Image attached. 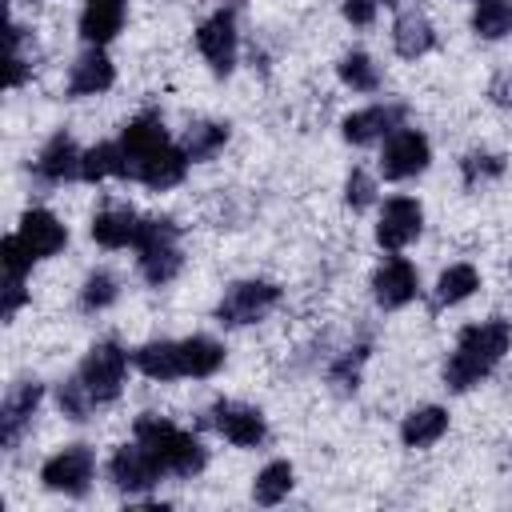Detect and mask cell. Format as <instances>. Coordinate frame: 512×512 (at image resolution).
I'll use <instances>...</instances> for the list:
<instances>
[{
    "instance_id": "6da1fadb",
    "label": "cell",
    "mask_w": 512,
    "mask_h": 512,
    "mask_svg": "<svg viewBox=\"0 0 512 512\" xmlns=\"http://www.w3.org/2000/svg\"><path fill=\"white\" fill-rule=\"evenodd\" d=\"M512 348V324L504 316H492V320H480V324H468L460 336H456V348L448 352L444 360V388L448 392H468L476 388L484 376H492V368L504 360V352Z\"/></svg>"
},
{
    "instance_id": "7a4b0ae2",
    "label": "cell",
    "mask_w": 512,
    "mask_h": 512,
    "mask_svg": "<svg viewBox=\"0 0 512 512\" xmlns=\"http://www.w3.org/2000/svg\"><path fill=\"white\" fill-rule=\"evenodd\" d=\"M132 436H136V440H140V444L160 460V468H164L168 476L192 480V476H196V472H204V464H208L204 444H200L192 432H184L180 424H172V420H164V416H156V412L136 416Z\"/></svg>"
},
{
    "instance_id": "3957f363",
    "label": "cell",
    "mask_w": 512,
    "mask_h": 512,
    "mask_svg": "<svg viewBox=\"0 0 512 512\" xmlns=\"http://www.w3.org/2000/svg\"><path fill=\"white\" fill-rule=\"evenodd\" d=\"M136 264H140V276L148 284H168L180 276L184 268V252H180V228L176 220L168 216H144L140 224V236H136Z\"/></svg>"
},
{
    "instance_id": "277c9868",
    "label": "cell",
    "mask_w": 512,
    "mask_h": 512,
    "mask_svg": "<svg viewBox=\"0 0 512 512\" xmlns=\"http://www.w3.org/2000/svg\"><path fill=\"white\" fill-rule=\"evenodd\" d=\"M276 304H280V288L272 280H236L224 288L216 304V320L224 328H244V324L264 320Z\"/></svg>"
},
{
    "instance_id": "5b68a950",
    "label": "cell",
    "mask_w": 512,
    "mask_h": 512,
    "mask_svg": "<svg viewBox=\"0 0 512 512\" xmlns=\"http://www.w3.org/2000/svg\"><path fill=\"white\" fill-rule=\"evenodd\" d=\"M124 372H128V352H124L116 340H96V344L84 352L80 368H76V376H80L84 388L96 396V404H112V400L120 396Z\"/></svg>"
},
{
    "instance_id": "8992f818",
    "label": "cell",
    "mask_w": 512,
    "mask_h": 512,
    "mask_svg": "<svg viewBox=\"0 0 512 512\" xmlns=\"http://www.w3.org/2000/svg\"><path fill=\"white\" fill-rule=\"evenodd\" d=\"M116 144H120V160H124L120 180H140L144 164H148L160 148H168L172 140H168V132H164V116H160V112H140L136 120L124 124V132H120Z\"/></svg>"
},
{
    "instance_id": "52a82bcc",
    "label": "cell",
    "mask_w": 512,
    "mask_h": 512,
    "mask_svg": "<svg viewBox=\"0 0 512 512\" xmlns=\"http://www.w3.org/2000/svg\"><path fill=\"white\" fill-rule=\"evenodd\" d=\"M92 476H96V456L88 444H68L40 464V484L64 496H84L92 488Z\"/></svg>"
},
{
    "instance_id": "ba28073f",
    "label": "cell",
    "mask_w": 512,
    "mask_h": 512,
    "mask_svg": "<svg viewBox=\"0 0 512 512\" xmlns=\"http://www.w3.org/2000/svg\"><path fill=\"white\" fill-rule=\"evenodd\" d=\"M164 476H168V472L160 468V460H156L136 436H132V444H120V448L108 456V480H112L120 492H128V496H140V492L156 488Z\"/></svg>"
},
{
    "instance_id": "9c48e42d",
    "label": "cell",
    "mask_w": 512,
    "mask_h": 512,
    "mask_svg": "<svg viewBox=\"0 0 512 512\" xmlns=\"http://www.w3.org/2000/svg\"><path fill=\"white\" fill-rule=\"evenodd\" d=\"M432 160V144L424 132L416 128H396L384 136V148H380V176L384 180H412L428 168Z\"/></svg>"
},
{
    "instance_id": "30bf717a",
    "label": "cell",
    "mask_w": 512,
    "mask_h": 512,
    "mask_svg": "<svg viewBox=\"0 0 512 512\" xmlns=\"http://www.w3.org/2000/svg\"><path fill=\"white\" fill-rule=\"evenodd\" d=\"M208 424L236 448H260L264 436H268V424H264V412L252 408V404H240V400H216L212 412H208Z\"/></svg>"
},
{
    "instance_id": "8fae6325",
    "label": "cell",
    "mask_w": 512,
    "mask_h": 512,
    "mask_svg": "<svg viewBox=\"0 0 512 512\" xmlns=\"http://www.w3.org/2000/svg\"><path fill=\"white\" fill-rule=\"evenodd\" d=\"M196 48H200V56L208 60V68L216 76H228L236 68V48H240V40H236V16L228 8L212 12L196 28Z\"/></svg>"
},
{
    "instance_id": "7c38bea8",
    "label": "cell",
    "mask_w": 512,
    "mask_h": 512,
    "mask_svg": "<svg viewBox=\"0 0 512 512\" xmlns=\"http://www.w3.org/2000/svg\"><path fill=\"white\" fill-rule=\"evenodd\" d=\"M44 400V384L40 380H16L8 392H4V404H0V444L12 452L20 444V436L32 428V416Z\"/></svg>"
},
{
    "instance_id": "4fadbf2b",
    "label": "cell",
    "mask_w": 512,
    "mask_h": 512,
    "mask_svg": "<svg viewBox=\"0 0 512 512\" xmlns=\"http://www.w3.org/2000/svg\"><path fill=\"white\" fill-rule=\"evenodd\" d=\"M424 228V208L412 196H392L380 208V224H376V244L384 252H400L408 248Z\"/></svg>"
},
{
    "instance_id": "5bb4252c",
    "label": "cell",
    "mask_w": 512,
    "mask_h": 512,
    "mask_svg": "<svg viewBox=\"0 0 512 512\" xmlns=\"http://www.w3.org/2000/svg\"><path fill=\"white\" fill-rule=\"evenodd\" d=\"M416 292H420V272H416V264L404 260V256H388V260L372 272V300H376L380 308H388V312L412 304Z\"/></svg>"
},
{
    "instance_id": "9a60e30c",
    "label": "cell",
    "mask_w": 512,
    "mask_h": 512,
    "mask_svg": "<svg viewBox=\"0 0 512 512\" xmlns=\"http://www.w3.org/2000/svg\"><path fill=\"white\" fill-rule=\"evenodd\" d=\"M16 236H20V244H24L36 260H48V256H56V252L68 244V228H64L48 208H28V212L20 216V224H16Z\"/></svg>"
},
{
    "instance_id": "2e32d148",
    "label": "cell",
    "mask_w": 512,
    "mask_h": 512,
    "mask_svg": "<svg viewBox=\"0 0 512 512\" xmlns=\"http://www.w3.org/2000/svg\"><path fill=\"white\" fill-rule=\"evenodd\" d=\"M80 160H84V152L76 148V140L68 132H52L32 168L44 184H68V180H80Z\"/></svg>"
},
{
    "instance_id": "e0dca14e",
    "label": "cell",
    "mask_w": 512,
    "mask_h": 512,
    "mask_svg": "<svg viewBox=\"0 0 512 512\" xmlns=\"http://www.w3.org/2000/svg\"><path fill=\"white\" fill-rule=\"evenodd\" d=\"M404 104H372V108H360L352 116H344L340 132L348 144H372V140H384L388 132L404 128Z\"/></svg>"
},
{
    "instance_id": "ac0fdd59",
    "label": "cell",
    "mask_w": 512,
    "mask_h": 512,
    "mask_svg": "<svg viewBox=\"0 0 512 512\" xmlns=\"http://www.w3.org/2000/svg\"><path fill=\"white\" fill-rule=\"evenodd\" d=\"M116 84V68L108 60L104 48H88L84 56H76L72 72H68V96L72 100H84V96H100Z\"/></svg>"
},
{
    "instance_id": "d6986e66",
    "label": "cell",
    "mask_w": 512,
    "mask_h": 512,
    "mask_svg": "<svg viewBox=\"0 0 512 512\" xmlns=\"http://www.w3.org/2000/svg\"><path fill=\"white\" fill-rule=\"evenodd\" d=\"M128 0H84L80 8V36L88 48H104L124 28Z\"/></svg>"
},
{
    "instance_id": "ffe728a7",
    "label": "cell",
    "mask_w": 512,
    "mask_h": 512,
    "mask_svg": "<svg viewBox=\"0 0 512 512\" xmlns=\"http://www.w3.org/2000/svg\"><path fill=\"white\" fill-rule=\"evenodd\" d=\"M140 224L144 216L132 212V208H104L92 216V240L100 248H136V236H140Z\"/></svg>"
},
{
    "instance_id": "44dd1931",
    "label": "cell",
    "mask_w": 512,
    "mask_h": 512,
    "mask_svg": "<svg viewBox=\"0 0 512 512\" xmlns=\"http://www.w3.org/2000/svg\"><path fill=\"white\" fill-rule=\"evenodd\" d=\"M132 364L148 376V380H180L184 376V360H180V340H148L132 352Z\"/></svg>"
},
{
    "instance_id": "7402d4cb",
    "label": "cell",
    "mask_w": 512,
    "mask_h": 512,
    "mask_svg": "<svg viewBox=\"0 0 512 512\" xmlns=\"http://www.w3.org/2000/svg\"><path fill=\"white\" fill-rule=\"evenodd\" d=\"M444 432H448V408H440V404H420L400 420L404 448H432Z\"/></svg>"
},
{
    "instance_id": "603a6c76",
    "label": "cell",
    "mask_w": 512,
    "mask_h": 512,
    "mask_svg": "<svg viewBox=\"0 0 512 512\" xmlns=\"http://www.w3.org/2000/svg\"><path fill=\"white\" fill-rule=\"evenodd\" d=\"M392 48H396V56H404V60H420L424 52H432V48H436V32H432L428 16H420V12H400L396 24H392Z\"/></svg>"
},
{
    "instance_id": "cb8c5ba5",
    "label": "cell",
    "mask_w": 512,
    "mask_h": 512,
    "mask_svg": "<svg viewBox=\"0 0 512 512\" xmlns=\"http://www.w3.org/2000/svg\"><path fill=\"white\" fill-rule=\"evenodd\" d=\"M180 360H184V376H192V380L216 376L224 364V344L212 336H188V340H180Z\"/></svg>"
},
{
    "instance_id": "d4e9b609",
    "label": "cell",
    "mask_w": 512,
    "mask_h": 512,
    "mask_svg": "<svg viewBox=\"0 0 512 512\" xmlns=\"http://www.w3.org/2000/svg\"><path fill=\"white\" fill-rule=\"evenodd\" d=\"M224 144H228V124L224 120H196V124L184 128V140H180V148H184V156L192 164L212 160Z\"/></svg>"
},
{
    "instance_id": "484cf974",
    "label": "cell",
    "mask_w": 512,
    "mask_h": 512,
    "mask_svg": "<svg viewBox=\"0 0 512 512\" xmlns=\"http://www.w3.org/2000/svg\"><path fill=\"white\" fill-rule=\"evenodd\" d=\"M476 288H480V272H476L472 264H452V268H444L440 280H436L432 308H452V304L468 300Z\"/></svg>"
},
{
    "instance_id": "4316f807",
    "label": "cell",
    "mask_w": 512,
    "mask_h": 512,
    "mask_svg": "<svg viewBox=\"0 0 512 512\" xmlns=\"http://www.w3.org/2000/svg\"><path fill=\"white\" fill-rule=\"evenodd\" d=\"M292 484H296L292 464H288V460H272V464H264V468L256 472V480H252V500L264 504V508H272V504H280V500L292 492Z\"/></svg>"
},
{
    "instance_id": "83f0119b",
    "label": "cell",
    "mask_w": 512,
    "mask_h": 512,
    "mask_svg": "<svg viewBox=\"0 0 512 512\" xmlns=\"http://www.w3.org/2000/svg\"><path fill=\"white\" fill-rule=\"evenodd\" d=\"M472 32L480 40H504L512 32V0H476Z\"/></svg>"
},
{
    "instance_id": "f1b7e54d",
    "label": "cell",
    "mask_w": 512,
    "mask_h": 512,
    "mask_svg": "<svg viewBox=\"0 0 512 512\" xmlns=\"http://www.w3.org/2000/svg\"><path fill=\"white\" fill-rule=\"evenodd\" d=\"M336 76L352 88V92H376L380 88V64L368 52H344L336 64Z\"/></svg>"
},
{
    "instance_id": "f546056e",
    "label": "cell",
    "mask_w": 512,
    "mask_h": 512,
    "mask_svg": "<svg viewBox=\"0 0 512 512\" xmlns=\"http://www.w3.org/2000/svg\"><path fill=\"white\" fill-rule=\"evenodd\" d=\"M124 172V160H120V144L116 140H104V144H92L80 160V180L88 184H100L108 176H120Z\"/></svg>"
},
{
    "instance_id": "4dcf8cb0",
    "label": "cell",
    "mask_w": 512,
    "mask_h": 512,
    "mask_svg": "<svg viewBox=\"0 0 512 512\" xmlns=\"http://www.w3.org/2000/svg\"><path fill=\"white\" fill-rule=\"evenodd\" d=\"M120 296V280L108 272V268H96L84 276V288H80V308L84 312H104L108 304H116Z\"/></svg>"
},
{
    "instance_id": "1f68e13d",
    "label": "cell",
    "mask_w": 512,
    "mask_h": 512,
    "mask_svg": "<svg viewBox=\"0 0 512 512\" xmlns=\"http://www.w3.org/2000/svg\"><path fill=\"white\" fill-rule=\"evenodd\" d=\"M364 360H368V344L348 348L344 356L332 360V368H328V384H332L340 396H352V392L360 388V368H364Z\"/></svg>"
},
{
    "instance_id": "d6a6232c",
    "label": "cell",
    "mask_w": 512,
    "mask_h": 512,
    "mask_svg": "<svg viewBox=\"0 0 512 512\" xmlns=\"http://www.w3.org/2000/svg\"><path fill=\"white\" fill-rule=\"evenodd\" d=\"M36 68V52H28V32L8 24V88H20Z\"/></svg>"
},
{
    "instance_id": "836d02e7",
    "label": "cell",
    "mask_w": 512,
    "mask_h": 512,
    "mask_svg": "<svg viewBox=\"0 0 512 512\" xmlns=\"http://www.w3.org/2000/svg\"><path fill=\"white\" fill-rule=\"evenodd\" d=\"M56 404H60V412L68 416V420H88L100 404H96V396L84 388V380L80 376H68V380H60V388H56Z\"/></svg>"
},
{
    "instance_id": "e575fe53",
    "label": "cell",
    "mask_w": 512,
    "mask_h": 512,
    "mask_svg": "<svg viewBox=\"0 0 512 512\" xmlns=\"http://www.w3.org/2000/svg\"><path fill=\"white\" fill-rule=\"evenodd\" d=\"M460 176H464L468 188L488 184V180H500L504 176V156H496V152H468L460 160Z\"/></svg>"
},
{
    "instance_id": "d590c367",
    "label": "cell",
    "mask_w": 512,
    "mask_h": 512,
    "mask_svg": "<svg viewBox=\"0 0 512 512\" xmlns=\"http://www.w3.org/2000/svg\"><path fill=\"white\" fill-rule=\"evenodd\" d=\"M32 264H36V256L20 244V236L16 232L4 236V244H0V268H4V276H28Z\"/></svg>"
},
{
    "instance_id": "8d00e7d4",
    "label": "cell",
    "mask_w": 512,
    "mask_h": 512,
    "mask_svg": "<svg viewBox=\"0 0 512 512\" xmlns=\"http://www.w3.org/2000/svg\"><path fill=\"white\" fill-rule=\"evenodd\" d=\"M372 200H376V180H372L364 168H352L348 180H344V204L360 212V208H368Z\"/></svg>"
},
{
    "instance_id": "74e56055",
    "label": "cell",
    "mask_w": 512,
    "mask_h": 512,
    "mask_svg": "<svg viewBox=\"0 0 512 512\" xmlns=\"http://www.w3.org/2000/svg\"><path fill=\"white\" fill-rule=\"evenodd\" d=\"M24 300H28V276H4V284H0V316L12 320Z\"/></svg>"
},
{
    "instance_id": "f35d334b",
    "label": "cell",
    "mask_w": 512,
    "mask_h": 512,
    "mask_svg": "<svg viewBox=\"0 0 512 512\" xmlns=\"http://www.w3.org/2000/svg\"><path fill=\"white\" fill-rule=\"evenodd\" d=\"M376 8L380 4H372V0H344V16L352 20V24H372V16H376Z\"/></svg>"
},
{
    "instance_id": "ab89813d",
    "label": "cell",
    "mask_w": 512,
    "mask_h": 512,
    "mask_svg": "<svg viewBox=\"0 0 512 512\" xmlns=\"http://www.w3.org/2000/svg\"><path fill=\"white\" fill-rule=\"evenodd\" d=\"M488 96H492L496 104H504V108H512V72H500V76L492 80V88H488Z\"/></svg>"
},
{
    "instance_id": "60d3db41",
    "label": "cell",
    "mask_w": 512,
    "mask_h": 512,
    "mask_svg": "<svg viewBox=\"0 0 512 512\" xmlns=\"http://www.w3.org/2000/svg\"><path fill=\"white\" fill-rule=\"evenodd\" d=\"M372 4H392V0H372Z\"/></svg>"
}]
</instances>
